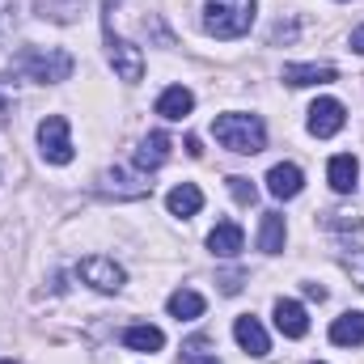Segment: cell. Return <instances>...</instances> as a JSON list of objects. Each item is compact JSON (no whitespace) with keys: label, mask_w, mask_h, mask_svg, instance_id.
I'll list each match as a JSON object with an SVG mask.
<instances>
[{"label":"cell","mask_w":364,"mask_h":364,"mask_svg":"<svg viewBox=\"0 0 364 364\" xmlns=\"http://www.w3.org/2000/svg\"><path fill=\"white\" fill-rule=\"evenodd\" d=\"M13 68L34 85H55V81L73 77V55L60 47H21L13 55Z\"/></svg>","instance_id":"cell-1"},{"label":"cell","mask_w":364,"mask_h":364,"mask_svg":"<svg viewBox=\"0 0 364 364\" xmlns=\"http://www.w3.org/2000/svg\"><path fill=\"white\" fill-rule=\"evenodd\" d=\"M212 136H216L229 153H246V157H255V153L267 149V127H263L259 114H216Z\"/></svg>","instance_id":"cell-2"},{"label":"cell","mask_w":364,"mask_h":364,"mask_svg":"<svg viewBox=\"0 0 364 364\" xmlns=\"http://www.w3.org/2000/svg\"><path fill=\"white\" fill-rule=\"evenodd\" d=\"M259 0H208L203 4V30L216 38H242L255 26Z\"/></svg>","instance_id":"cell-3"},{"label":"cell","mask_w":364,"mask_h":364,"mask_svg":"<svg viewBox=\"0 0 364 364\" xmlns=\"http://www.w3.org/2000/svg\"><path fill=\"white\" fill-rule=\"evenodd\" d=\"M38 153L51 166H68L73 161V132H68V119L64 114H47L38 123Z\"/></svg>","instance_id":"cell-4"},{"label":"cell","mask_w":364,"mask_h":364,"mask_svg":"<svg viewBox=\"0 0 364 364\" xmlns=\"http://www.w3.org/2000/svg\"><path fill=\"white\" fill-rule=\"evenodd\" d=\"M102 21H106V51H110V64H114V73H119L127 85H136V81L144 77V55H140V47H132L127 38H119L106 13H102Z\"/></svg>","instance_id":"cell-5"},{"label":"cell","mask_w":364,"mask_h":364,"mask_svg":"<svg viewBox=\"0 0 364 364\" xmlns=\"http://www.w3.org/2000/svg\"><path fill=\"white\" fill-rule=\"evenodd\" d=\"M77 275H81L90 288H97V292H119V288L127 284V272H123L114 259H102V255H93V259H81Z\"/></svg>","instance_id":"cell-6"},{"label":"cell","mask_w":364,"mask_h":364,"mask_svg":"<svg viewBox=\"0 0 364 364\" xmlns=\"http://www.w3.org/2000/svg\"><path fill=\"white\" fill-rule=\"evenodd\" d=\"M343 123H348L343 102H335V97H318V102L309 106V132H314L318 140L339 136V132H343Z\"/></svg>","instance_id":"cell-7"},{"label":"cell","mask_w":364,"mask_h":364,"mask_svg":"<svg viewBox=\"0 0 364 364\" xmlns=\"http://www.w3.org/2000/svg\"><path fill=\"white\" fill-rule=\"evenodd\" d=\"M153 191V182L149 174H132V170H106L102 174V195H114V199H140V195H149Z\"/></svg>","instance_id":"cell-8"},{"label":"cell","mask_w":364,"mask_h":364,"mask_svg":"<svg viewBox=\"0 0 364 364\" xmlns=\"http://www.w3.org/2000/svg\"><path fill=\"white\" fill-rule=\"evenodd\" d=\"M170 149H174V140H170L166 132H149V136L140 140V149H136V170H140V174L161 170V166L170 161Z\"/></svg>","instance_id":"cell-9"},{"label":"cell","mask_w":364,"mask_h":364,"mask_svg":"<svg viewBox=\"0 0 364 364\" xmlns=\"http://www.w3.org/2000/svg\"><path fill=\"white\" fill-rule=\"evenodd\" d=\"M233 339L242 343V352H246V356H267V352H272V339H267L263 322H259V318H250V314H242V318L233 322Z\"/></svg>","instance_id":"cell-10"},{"label":"cell","mask_w":364,"mask_h":364,"mask_svg":"<svg viewBox=\"0 0 364 364\" xmlns=\"http://www.w3.org/2000/svg\"><path fill=\"white\" fill-rule=\"evenodd\" d=\"M242 246H246V233H242V225H233V220H220V225L208 233V250H212L216 259H237Z\"/></svg>","instance_id":"cell-11"},{"label":"cell","mask_w":364,"mask_h":364,"mask_svg":"<svg viewBox=\"0 0 364 364\" xmlns=\"http://www.w3.org/2000/svg\"><path fill=\"white\" fill-rule=\"evenodd\" d=\"M301 186H305V174H301V166H292V161H279V166L267 170V191H272L275 199H296Z\"/></svg>","instance_id":"cell-12"},{"label":"cell","mask_w":364,"mask_h":364,"mask_svg":"<svg viewBox=\"0 0 364 364\" xmlns=\"http://www.w3.org/2000/svg\"><path fill=\"white\" fill-rule=\"evenodd\" d=\"M326 178H331V191H335V195H352L356 182H360V161H356L352 153H339V157H331Z\"/></svg>","instance_id":"cell-13"},{"label":"cell","mask_w":364,"mask_h":364,"mask_svg":"<svg viewBox=\"0 0 364 364\" xmlns=\"http://www.w3.org/2000/svg\"><path fill=\"white\" fill-rule=\"evenodd\" d=\"M339 73L331 64H284V85L301 90V85H331Z\"/></svg>","instance_id":"cell-14"},{"label":"cell","mask_w":364,"mask_h":364,"mask_svg":"<svg viewBox=\"0 0 364 364\" xmlns=\"http://www.w3.org/2000/svg\"><path fill=\"white\" fill-rule=\"evenodd\" d=\"M275 326H279L284 339H305V335H309L305 305H296V301H275Z\"/></svg>","instance_id":"cell-15"},{"label":"cell","mask_w":364,"mask_h":364,"mask_svg":"<svg viewBox=\"0 0 364 364\" xmlns=\"http://www.w3.org/2000/svg\"><path fill=\"white\" fill-rule=\"evenodd\" d=\"M331 343H335V348H360L364 343V314L360 309L335 318V326H331Z\"/></svg>","instance_id":"cell-16"},{"label":"cell","mask_w":364,"mask_h":364,"mask_svg":"<svg viewBox=\"0 0 364 364\" xmlns=\"http://www.w3.org/2000/svg\"><path fill=\"white\" fill-rule=\"evenodd\" d=\"M191 110H195V93L186 90V85H170L157 97V114L161 119H186Z\"/></svg>","instance_id":"cell-17"},{"label":"cell","mask_w":364,"mask_h":364,"mask_svg":"<svg viewBox=\"0 0 364 364\" xmlns=\"http://www.w3.org/2000/svg\"><path fill=\"white\" fill-rule=\"evenodd\" d=\"M123 348H132V352H161L166 348V335L157 326L140 322V326H127L123 331Z\"/></svg>","instance_id":"cell-18"},{"label":"cell","mask_w":364,"mask_h":364,"mask_svg":"<svg viewBox=\"0 0 364 364\" xmlns=\"http://www.w3.org/2000/svg\"><path fill=\"white\" fill-rule=\"evenodd\" d=\"M166 208H170L174 216H195V212L203 208V191H199L195 182H182V186H174V191L166 195Z\"/></svg>","instance_id":"cell-19"},{"label":"cell","mask_w":364,"mask_h":364,"mask_svg":"<svg viewBox=\"0 0 364 364\" xmlns=\"http://www.w3.org/2000/svg\"><path fill=\"white\" fill-rule=\"evenodd\" d=\"M284 237H288L284 216H279V212H263V225H259V250H263V255H279V250H284Z\"/></svg>","instance_id":"cell-20"},{"label":"cell","mask_w":364,"mask_h":364,"mask_svg":"<svg viewBox=\"0 0 364 364\" xmlns=\"http://www.w3.org/2000/svg\"><path fill=\"white\" fill-rule=\"evenodd\" d=\"M166 309H170V318H178V322H195V318L203 314V296H199L195 288H178V292L166 301Z\"/></svg>","instance_id":"cell-21"},{"label":"cell","mask_w":364,"mask_h":364,"mask_svg":"<svg viewBox=\"0 0 364 364\" xmlns=\"http://www.w3.org/2000/svg\"><path fill=\"white\" fill-rule=\"evenodd\" d=\"M81 9H85V0H38V13L51 21H73Z\"/></svg>","instance_id":"cell-22"},{"label":"cell","mask_w":364,"mask_h":364,"mask_svg":"<svg viewBox=\"0 0 364 364\" xmlns=\"http://www.w3.org/2000/svg\"><path fill=\"white\" fill-rule=\"evenodd\" d=\"M208 348H212V339H208V335L186 339V343H182V364H203V360H208Z\"/></svg>","instance_id":"cell-23"},{"label":"cell","mask_w":364,"mask_h":364,"mask_svg":"<svg viewBox=\"0 0 364 364\" xmlns=\"http://www.w3.org/2000/svg\"><path fill=\"white\" fill-rule=\"evenodd\" d=\"M13 26H17V0H0V47L13 34Z\"/></svg>","instance_id":"cell-24"},{"label":"cell","mask_w":364,"mask_h":364,"mask_svg":"<svg viewBox=\"0 0 364 364\" xmlns=\"http://www.w3.org/2000/svg\"><path fill=\"white\" fill-rule=\"evenodd\" d=\"M229 191H233L237 203H255V199H259V191H255V182L250 178H229Z\"/></svg>","instance_id":"cell-25"},{"label":"cell","mask_w":364,"mask_h":364,"mask_svg":"<svg viewBox=\"0 0 364 364\" xmlns=\"http://www.w3.org/2000/svg\"><path fill=\"white\" fill-rule=\"evenodd\" d=\"M343 267H348L352 279L364 288V250H348V255H343Z\"/></svg>","instance_id":"cell-26"},{"label":"cell","mask_w":364,"mask_h":364,"mask_svg":"<svg viewBox=\"0 0 364 364\" xmlns=\"http://www.w3.org/2000/svg\"><path fill=\"white\" fill-rule=\"evenodd\" d=\"M326 225H331V229H352V233H356L364 220H360V216H348V212H331V216H326Z\"/></svg>","instance_id":"cell-27"},{"label":"cell","mask_w":364,"mask_h":364,"mask_svg":"<svg viewBox=\"0 0 364 364\" xmlns=\"http://www.w3.org/2000/svg\"><path fill=\"white\" fill-rule=\"evenodd\" d=\"M348 47H352L356 55H364V26H356V30H352V38H348Z\"/></svg>","instance_id":"cell-28"},{"label":"cell","mask_w":364,"mask_h":364,"mask_svg":"<svg viewBox=\"0 0 364 364\" xmlns=\"http://www.w3.org/2000/svg\"><path fill=\"white\" fill-rule=\"evenodd\" d=\"M186 153H191V157H203V144H199V136H186Z\"/></svg>","instance_id":"cell-29"},{"label":"cell","mask_w":364,"mask_h":364,"mask_svg":"<svg viewBox=\"0 0 364 364\" xmlns=\"http://www.w3.org/2000/svg\"><path fill=\"white\" fill-rule=\"evenodd\" d=\"M305 296H314V301H322V296H326V288H322V284H305Z\"/></svg>","instance_id":"cell-30"},{"label":"cell","mask_w":364,"mask_h":364,"mask_svg":"<svg viewBox=\"0 0 364 364\" xmlns=\"http://www.w3.org/2000/svg\"><path fill=\"white\" fill-rule=\"evenodd\" d=\"M4 114H9V97H0V119H4Z\"/></svg>","instance_id":"cell-31"},{"label":"cell","mask_w":364,"mask_h":364,"mask_svg":"<svg viewBox=\"0 0 364 364\" xmlns=\"http://www.w3.org/2000/svg\"><path fill=\"white\" fill-rule=\"evenodd\" d=\"M203 364H216V360H203Z\"/></svg>","instance_id":"cell-32"},{"label":"cell","mask_w":364,"mask_h":364,"mask_svg":"<svg viewBox=\"0 0 364 364\" xmlns=\"http://www.w3.org/2000/svg\"><path fill=\"white\" fill-rule=\"evenodd\" d=\"M0 364H13V360H0Z\"/></svg>","instance_id":"cell-33"},{"label":"cell","mask_w":364,"mask_h":364,"mask_svg":"<svg viewBox=\"0 0 364 364\" xmlns=\"http://www.w3.org/2000/svg\"><path fill=\"white\" fill-rule=\"evenodd\" d=\"M314 364H318V360H314Z\"/></svg>","instance_id":"cell-34"}]
</instances>
